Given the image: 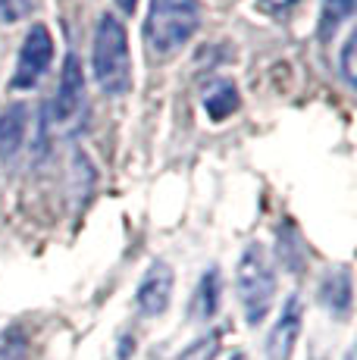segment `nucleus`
Segmentation results:
<instances>
[{"mask_svg": "<svg viewBox=\"0 0 357 360\" xmlns=\"http://www.w3.org/2000/svg\"><path fill=\"white\" fill-rule=\"evenodd\" d=\"M53 63V34L44 22H35L25 32V41L19 47V60H16V72H13V88H35L44 72Z\"/></svg>", "mask_w": 357, "mask_h": 360, "instance_id": "obj_5", "label": "nucleus"}, {"mask_svg": "<svg viewBox=\"0 0 357 360\" xmlns=\"http://www.w3.org/2000/svg\"><path fill=\"white\" fill-rule=\"evenodd\" d=\"M32 13V0H0V19L4 22H19Z\"/></svg>", "mask_w": 357, "mask_h": 360, "instance_id": "obj_16", "label": "nucleus"}, {"mask_svg": "<svg viewBox=\"0 0 357 360\" xmlns=\"http://www.w3.org/2000/svg\"><path fill=\"white\" fill-rule=\"evenodd\" d=\"M260 6H264L266 13H273V16H283V13L294 10V6L301 4V0H257Z\"/></svg>", "mask_w": 357, "mask_h": 360, "instance_id": "obj_18", "label": "nucleus"}, {"mask_svg": "<svg viewBox=\"0 0 357 360\" xmlns=\"http://www.w3.org/2000/svg\"><path fill=\"white\" fill-rule=\"evenodd\" d=\"M279 260H283V266L288 273H298V269L304 266V248H301V241L294 232H292V241L279 232Z\"/></svg>", "mask_w": 357, "mask_h": 360, "instance_id": "obj_14", "label": "nucleus"}, {"mask_svg": "<svg viewBox=\"0 0 357 360\" xmlns=\"http://www.w3.org/2000/svg\"><path fill=\"white\" fill-rule=\"evenodd\" d=\"M25 131H29V107L25 103H10L0 110V160L10 163L25 144Z\"/></svg>", "mask_w": 357, "mask_h": 360, "instance_id": "obj_8", "label": "nucleus"}, {"mask_svg": "<svg viewBox=\"0 0 357 360\" xmlns=\"http://www.w3.org/2000/svg\"><path fill=\"white\" fill-rule=\"evenodd\" d=\"M82 113H85V72H82V60L75 53H66L57 98L51 101V122L57 129H75L82 122Z\"/></svg>", "mask_w": 357, "mask_h": 360, "instance_id": "obj_4", "label": "nucleus"}, {"mask_svg": "<svg viewBox=\"0 0 357 360\" xmlns=\"http://www.w3.org/2000/svg\"><path fill=\"white\" fill-rule=\"evenodd\" d=\"M201 29L197 0H150L144 41L154 57H173Z\"/></svg>", "mask_w": 357, "mask_h": 360, "instance_id": "obj_2", "label": "nucleus"}, {"mask_svg": "<svg viewBox=\"0 0 357 360\" xmlns=\"http://www.w3.org/2000/svg\"><path fill=\"white\" fill-rule=\"evenodd\" d=\"M116 6H119V10L126 13V16H132L135 6H138V0H116Z\"/></svg>", "mask_w": 357, "mask_h": 360, "instance_id": "obj_20", "label": "nucleus"}, {"mask_svg": "<svg viewBox=\"0 0 357 360\" xmlns=\"http://www.w3.org/2000/svg\"><path fill=\"white\" fill-rule=\"evenodd\" d=\"M129 351H135V338H122L119 342V360H129Z\"/></svg>", "mask_w": 357, "mask_h": 360, "instance_id": "obj_19", "label": "nucleus"}, {"mask_svg": "<svg viewBox=\"0 0 357 360\" xmlns=\"http://www.w3.org/2000/svg\"><path fill=\"white\" fill-rule=\"evenodd\" d=\"M232 360H245V357H242V354H235V357H232Z\"/></svg>", "mask_w": 357, "mask_h": 360, "instance_id": "obj_21", "label": "nucleus"}, {"mask_svg": "<svg viewBox=\"0 0 357 360\" xmlns=\"http://www.w3.org/2000/svg\"><path fill=\"white\" fill-rule=\"evenodd\" d=\"M216 351H219V332H210V335L197 338V342L191 345L178 360H214Z\"/></svg>", "mask_w": 357, "mask_h": 360, "instance_id": "obj_15", "label": "nucleus"}, {"mask_svg": "<svg viewBox=\"0 0 357 360\" xmlns=\"http://www.w3.org/2000/svg\"><path fill=\"white\" fill-rule=\"evenodd\" d=\"M354 13V0H323V13H320V38L329 41L339 25L345 22Z\"/></svg>", "mask_w": 357, "mask_h": 360, "instance_id": "obj_12", "label": "nucleus"}, {"mask_svg": "<svg viewBox=\"0 0 357 360\" xmlns=\"http://www.w3.org/2000/svg\"><path fill=\"white\" fill-rule=\"evenodd\" d=\"M173 266L167 260H154L144 269L138 288H135V310L141 316H160L167 314L173 301Z\"/></svg>", "mask_w": 357, "mask_h": 360, "instance_id": "obj_6", "label": "nucleus"}, {"mask_svg": "<svg viewBox=\"0 0 357 360\" xmlns=\"http://www.w3.org/2000/svg\"><path fill=\"white\" fill-rule=\"evenodd\" d=\"M342 75L348 85H354V34H348V41L342 44Z\"/></svg>", "mask_w": 357, "mask_h": 360, "instance_id": "obj_17", "label": "nucleus"}, {"mask_svg": "<svg viewBox=\"0 0 357 360\" xmlns=\"http://www.w3.org/2000/svg\"><path fill=\"white\" fill-rule=\"evenodd\" d=\"M301 323H304V307H301V297L292 295L283 304V314H279L276 326H273L270 338H266V357L270 360H288L298 345L301 335Z\"/></svg>", "mask_w": 357, "mask_h": 360, "instance_id": "obj_7", "label": "nucleus"}, {"mask_svg": "<svg viewBox=\"0 0 357 360\" xmlns=\"http://www.w3.org/2000/svg\"><path fill=\"white\" fill-rule=\"evenodd\" d=\"M235 288L248 326H260L266 320V314H270L273 301H276V269L270 263V254L257 241L245 248L242 257H238Z\"/></svg>", "mask_w": 357, "mask_h": 360, "instance_id": "obj_3", "label": "nucleus"}, {"mask_svg": "<svg viewBox=\"0 0 357 360\" xmlns=\"http://www.w3.org/2000/svg\"><path fill=\"white\" fill-rule=\"evenodd\" d=\"M32 342L22 326H6L0 332V360H29Z\"/></svg>", "mask_w": 357, "mask_h": 360, "instance_id": "obj_13", "label": "nucleus"}, {"mask_svg": "<svg viewBox=\"0 0 357 360\" xmlns=\"http://www.w3.org/2000/svg\"><path fill=\"white\" fill-rule=\"evenodd\" d=\"M91 69L98 88L110 98L132 91V51H129L126 25L104 13L94 29V47H91Z\"/></svg>", "mask_w": 357, "mask_h": 360, "instance_id": "obj_1", "label": "nucleus"}, {"mask_svg": "<svg viewBox=\"0 0 357 360\" xmlns=\"http://www.w3.org/2000/svg\"><path fill=\"white\" fill-rule=\"evenodd\" d=\"M320 304L332 316H348L354 304V288H351V273L348 266H339L320 282Z\"/></svg>", "mask_w": 357, "mask_h": 360, "instance_id": "obj_9", "label": "nucleus"}, {"mask_svg": "<svg viewBox=\"0 0 357 360\" xmlns=\"http://www.w3.org/2000/svg\"><path fill=\"white\" fill-rule=\"evenodd\" d=\"M219 310V269L210 266L207 273L201 276V282H197L195 288V297H191V316L201 323L214 320Z\"/></svg>", "mask_w": 357, "mask_h": 360, "instance_id": "obj_11", "label": "nucleus"}, {"mask_svg": "<svg viewBox=\"0 0 357 360\" xmlns=\"http://www.w3.org/2000/svg\"><path fill=\"white\" fill-rule=\"evenodd\" d=\"M238 103H242V98H238V88L232 85V82L216 79L204 88V110H207V116L214 122L229 120V116L238 110Z\"/></svg>", "mask_w": 357, "mask_h": 360, "instance_id": "obj_10", "label": "nucleus"}]
</instances>
